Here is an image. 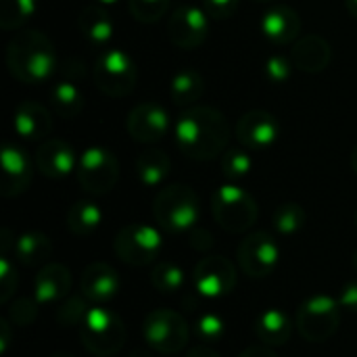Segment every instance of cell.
<instances>
[{"label":"cell","instance_id":"cell-1","mask_svg":"<svg viewBox=\"0 0 357 357\" xmlns=\"http://www.w3.org/2000/svg\"><path fill=\"white\" fill-rule=\"evenodd\" d=\"M230 142V123L213 107H190L176 123L178 149L195 161H211L224 155Z\"/></svg>","mask_w":357,"mask_h":357},{"label":"cell","instance_id":"cell-2","mask_svg":"<svg viewBox=\"0 0 357 357\" xmlns=\"http://www.w3.org/2000/svg\"><path fill=\"white\" fill-rule=\"evenodd\" d=\"M6 67L21 84H44L56 69L54 44L40 29H25L8 42Z\"/></svg>","mask_w":357,"mask_h":357},{"label":"cell","instance_id":"cell-3","mask_svg":"<svg viewBox=\"0 0 357 357\" xmlns=\"http://www.w3.org/2000/svg\"><path fill=\"white\" fill-rule=\"evenodd\" d=\"M153 215L165 232L182 234L197 226L201 218V203L190 186L172 184L155 197Z\"/></svg>","mask_w":357,"mask_h":357},{"label":"cell","instance_id":"cell-4","mask_svg":"<svg viewBox=\"0 0 357 357\" xmlns=\"http://www.w3.org/2000/svg\"><path fill=\"white\" fill-rule=\"evenodd\" d=\"M211 211L218 226L230 234H243L251 230L259 218L255 199L236 184H224L213 192Z\"/></svg>","mask_w":357,"mask_h":357},{"label":"cell","instance_id":"cell-5","mask_svg":"<svg viewBox=\"0 0 357 357\" xmlns=\"http://www.w3.org/2000/svg\"><path fill=\"white\" fill-rule=\"evenodd\" d=\"M128 331L123 320L105 307H90L86 320L79 326L82 345L98 357L115 356L126 343Z\"/></svg>","mask_w":357,"mask_h":357},{"label":"cell","instance_id":"cell-6","mask_svg":"<svg viewBox=\"0 0 357 357\" xmlns=\"http://www.w3.org/2000/svg\"><path fill=\"white\" fill-rule=\"evenodd\" d=\"M94 84L107 96H128L138 82L134 59L121 48H107L94 61Z\"/></svg>","mask_w":357,"mask_h":357},{"label":"cell","instance_id":"cell-7","mask_svg":"<svg viewBox=\"0 0 357 357\" xmlns=\"http://www.w3.org/2000/svg\"><path fill=\"white\" fill-rule=\"evenodd\" d=\"M339 307L341 305L337 299L328 295H314L299 305L295 326L305 341L324 343L339 331L341 324Z\"/></svg>","mask_w":357,"mask_h":357},{"label":"cell","instance_id":"cell-8","mask_svg":"<svg viewBox=\"0 0 357 357\" xmlns=\"http://www.w3.org/2000/svg\"><path fill=\"white\" fill-rule=\"evenodd\" d=\"M77 184L88 195H107L119 180V161L105 146H90L82 153L75 167Z\"/></svg>","mask_w":357,"mask_h":357},{"label":"cell","instance_id":"cell-9","mask_svg":"<svg viewBox=\"0 0 357 357\" xmlns=\"http://www.w3.org/2000/svg\"><path fill=\"white\" fill-rule=\"evenodd\" d=\"M142 335L149 347H153L159 354H180L188 341H190V331L186 320L172 310H155L144 318L142 324Z\"/></svg>","mask_w":357,"mask_h":357},{"label":"cell","instance_id":"cell-10","mask_svg":"<svg viewBox=\"0 0 357 357\" xmlns=\"http://www.w3.org/2000/svg\"><path fill=\"white\" fill-rule=\"evenodd\" d=\"M113 249L123 264L144 268L157 261L161 253V234L146 224H130L117 232Z\"/></svg>","mask_w":357,"mask_h":357},{"label":"cell","instance_id":"cell-11","mask_svg":"<svg viewBox=\"0 0 357 357\" xmlns=\"http://www.w3.org/2000/svg\"><path fill=\"white\" fill-rule=\"evenodd\" d=\"M280 259L278 243L268 232H251L238 245V264L251 278H266L274 272Z\"/></svg>","mask_w":357,"mask_h":357},{"label":"cell","instance_id":"cell-12","mask_svg":"<svg viewBox=\"0 0 357 357\" xmlns=\"http://www.w3.org/2000/svg\"><path fill=\"white\" fill-rule=\"evenodd\" d=\"M195 287L203 297H226L236 289V268L224 255H209L195 268Z\"/></svg>","mask_w":357,"mask_h":357},{"label":"cell","instance_id":"cell-13","mask_svg":"<svg viewBox=\"0 0 357 357\" xmlns=\"http://www.w3.org/2000/svg\"><path fill=\"white\" fill-rule=\"evenodd\" d=\"M209 33V17L203 8L186 4L172 13L167 21V36L172 44L184 50H192L207 40Z\"/></svg>","mask_w":357,"mask_h":357},{"label":"cell","instance_id":"cell-14","mask_svg":"<svg viewBox=\"0 0 357 357\" xmlns=\"http://www.w3.org/2000/svg\"><path fill=\"white\" fill-rule=\"evenodd\" d=\"M126 130L136 142H159L169 132V113L159 102H140L128 113Z\"/></svg>","mask_w":357,"mask_h":357},{"label":"cell","instance_id":"cell-15","mask_svg":"<svg viewBox=\"0 0 357 357\" xmlns=\"http://www.w3.org/2000/svg\"><path fill=\"white\" fill-rule=\"evenodd\" d=\"M280 136V121L274 113L253 109L236 121V138L249 151H266Z\"/></svg>","mask_w":357,"mask_h":357},{"label":"cell","instance_id":"cell-16","mask_svg":"<svg viewBox=\"0 0 357 357\" xmlns=\"http://www.w3.org/2000/svg\"><path fill=\"white\" fill-rule=\"evenodd\" d=\"M0 165H2V184H0L2 195L8 199L23 195L29 188L31 174H33V167H31L27 153L21 146L4 144Z\"/></svg>","mask_w":357,"mask_h":357},{"label":"cell","instance_id":"cell-17","mask_svg":"<svg viewBox=\"0 0 357 357\" xmlns=\"http://www.w3.org/2000/svg\"><path fill=\"white\" fill-rule=\"evenodd\" d=\"M33 161H36L38 172L46 178H52V180H61L77 167L75 153H73L71 144H67L61 138L44 140L38 146Z\"/></svg>","mask_w":357,"mask_h":357},{"label":"cell","instance_id":"cell-18","mask_svg":"<svg viewBox=\"0 0 357 357\" xmlns=\"http://www.w3.org/2000/svg\"><path fill=\"white\" fill-rule=\"evenodd\" d=\"M261 31L270 42L278 46L297 42L301 36V17L295 8L287 4H276L264 13Z\"/></svg>","mask_w":357,"mask_h":357},{"label":"cell","instance_id":"cell-19","mask_svg":"<svg viewBox=\"0 0 357 357\" xmlns=\"http://www.w3.org/2000/svg\"><path fill=\"white\" fill-rule=\"evenodd\" d=\"M79 289L82 295L92 301V303H105L109 299H113L119 291V278L117 272L102 261L90 264L84 272H82V280H79Z\"/></svg>","mask_w":357,"mask_h":357},{"label":"cell","instance_id":"cell-20","mask_svg":"<svg viewBox=\"0 0 357 357\" xmlns=\"http://www.w3.org/2000/svg\"><path fill=\"white\" fill-rule=\"evenodd\" d=\"M333 59V50L331 44L318 36V33H310V36H301L291 52V61L297 69L305 71V73H320L328 67Z\"/></svg>","mask_w":357,"mask_h":357},{"label":"cell","instance_id":"cell-21","mask_svg":"<svg viewBox=\"0 0 357 357\" xmlns=\"http://www.w3.org/2000/svg\"><path fill=\"white\" fill-rule=\"evenodd\" d=\"M71 272L63 264H46L33 278V299L38 303H54L69 297Z\"/></svg>","mask_w":357,"mask_h":357},{"label":"cell","instance_id":"cell-22","mask_svg":"<svg viewBox=\"0 0 357 357\" xmlns=\"http://www.w3.org/2000/svg\"><path fill=\"white\" fill-rule=\"evenodd\" d=\"M13 126H15V132L21 138L33 140V142L46 140L50 136V132H52L50 113L42 105H38L33 100H25L15 109Z\"/></svg>","mask_w":357,"mask_h":357},{"label":"cell","instance_id":"cell-23","mask_svg":"<svg viewBox=\"0 0 357 357\" xmlns=\"http://www.w3.org/2000/svg\"><path fill=\"white\" fill-rule=\"evenodd\" d=\"M77 29L90 46L102 48L111 42L115 25L102 4H88L77 17Z\"/></svg>","mask_w":357,"mask_h":357},{"label":"cell","instance_id":"cell-24","mask_svg":"<svg viewBox=\"0 0 357 357\" xmlns=\"http://www.w3.org/2000/svg\"><path fill=\"white\" fill-rule=\"evenodd\" d=\"M257 339L268 345V347H280L291 341L293 335V324L289 316L280 310H266L253 326Z\"/></svg>","mask_w":357,"mask_h":357},{"label":"cell","instance_id":"cell-25","mask_svg":"<svg viewBox=\"0 0 357 357\" xmlns=\"http://www.w3.org/2000/svg\"><path fill=\"white\" fill-rule=\"evenodd\" d=\"M15 257L21 266L33 268L42 266L52 255V241L42 232H25L19 238H15Z\"/></svg>","mask_w":357,"mask_h":357},{"label":"cell","instance_id":"cell-26","mask_svg":"<svg viewBox=\"0 0 357 357\" xmlns=\"http://www.w3.org/2000/svg\"><path fill=\"white\" fill-rule=\"evenodd\" d=\"M205 94V79L195 69H184L174 75L169 84V96L176 107H197L201 96Z\"/></svg>","mask_w":357,"mask_h":357},{"label":"cell","instance_id":"cell-27","mask_svg":"<svg viewBox=\"0 0 357 357\" xmlns=\"http://www.w3.org/2000/svg\"><path fill=\"white\" fill-rule=\"evenodd\" d=\"M136 176L144 186H159L172 169V161L167 157V153H163L161 149H149L138 153L136 157Z\"/></svg>","mask_w":357,"mask_h":357},{"label":"cell","instance_id":"cell-28","mask_svg":"<svg viewBox=\"0 0 357 357\" xmlns=\"http://www.w3.org/2000/svg\"><path fill=\"white\" fill-rule=\"evenodd\" d=\"M67 230L75 236H88L98 230L102 222V211L92 201H75L67 211Z\"/></svg>","mask_w":357,"mask_h":357},{"label":"cell","instance_id":"cell-29","mask_svg":"<svg viewBox=\"0 0 357 357\" xmlns=\"http://www.w3.org/2000/svg\"><path fill=\"white\" fill-rule=\"evenodd\" d=\"M50 102L56 115L65 117V119H73L75 115H79V111L84 109V94L77 88V84L69 82V79H61L50 88Z\"/></svg>","mask_w":357,"mask_h":357},{"label":"cell","instance_id":"cell-30","mask_svg":"<svg viewBox=\"0 0 357 357\" xmlns=\"http://www.w3.org/2000/svg\"><path fill=\"white\" fill-rule=\"evenodd\" d=\"M151 284L163 295H176L184 289V270L174 261H159L151 272Z\"/></svg>","mask_w":357,"mask_h":357},{"label":"cell","instance_id":"cell-31","mask_svg":"<svg viewBox=\"0 0 357 357\" xmlns=\"http://www.w3.org/2000/svg\"><path fill=\"white\" fill-rule=\"evenodd\" d=\"M36 13V0H0V27L10 31L25 25Z\"/></svg>","mask_w":357,"mask_h":357},{"label":"cell","instance_id":"cell-32","mask_svg":"<svg viewBox=\"0 0 357 357\" xmlns=\"http://www.w3.org/2000/svg\"><path fill=\"white\" fill-rule=\"evenodd\" d=\"M272 226L276 232H280L284 236L297 234L305 226V209L297 203H284L274 211Z\"/></svg>","mask_w":357,"mask_h":357},{"label":"cell","instance_id":"cell-33","mask_svg":"<svg viewBox=\"0 0 357 357\" xmlns=\"http://www.w3.org/2000/svg\"><path fill=\"white\" fill-rule=\"evenodd\" d=\"M253 169V159L251 155L247 153V149H226L224 155H222V174L232 180V182H238V180H245Z\"/></svg>","mask_w":357,"mask_h":357},{"label":"cell","instance_id":"cell-34","mask_svg":"<svg viewBox=\"0 0 357 357\" xmlns=\"http://www.w3.org/2000/svg\"><path fill=\"white\" fill-rule=\"evenodd\" d=\"M88 299L84 295H69L63 299L61 307L56 310V322L61 326H82L86 320L90 307L86 303Z\"/></svg>","mask_w":357,"mask_h":357},{"label":"cell","instance_id":"cell-35","mask_svg":"<svg viewBox=\"0 0 357 357\" xmlns=\"http://www.w3.org/2000/svg\"><path fill=\"white\" fill-rule=\"evenodd\" d=\"M169 8V0H128L130 15L140 23H157Z\"/></svg>","mask_w":357,"mask_h":357},{"label":"cell","instance_id":"cell-36","mask_svg":"<svg viewBox=\"0 0 357 357\" xmlns=\"http://www.w3.org/2000/svg\"><path fill=\"white\" fill-rule=\"evenodd\" d=\"M36 318H38V305L29 297H19L8 310V320L13 326H21V328L29 326Z\"/></svg>","mask_w":357,"mask_h":357},{"label":"cell","instance_id":"cell-37","mask_svg":"<svg viewBox=\"0 0 357 357\" xmlns=\"http://www.w3.org/2000/svg\"><path fill=\"white\" fill-rule=\"evenodd\" d=\"M195 331H197V337H199L205 345H209V343H215V341H220V339L224 337V322H222L220 316L207 314V316L199 318Z\"/></svg>","mask_w":357,"mask_h":357},{"label":"cell","instance_id":"cell-38","mask_svg":"<svg viewBox=\"0 0 357 357\" xmlns=\"http://www.w3.org/2000/svg\"><path fill=\"white\" fill-rule=\"evenodd\" d=\"M17 272L6 255L0 257V301L6 303L17 291Z\"/></svg>","mask_w":357,"mask_h":357},{"label":"cell","instance_id":"cell-39","mask_svg":"<svg viewBox=\"0 0 357 357\" xmlns=\"http://www.w3.org/2000/svg\"><path fill=\"white\" fill-rule=\"evenodd\" d=\"M291 69H293V61H289L282 54H274L266 61V77L272 84H282L291 77Z\"/></svg>","mask_w":357,"mask_h":357},{"label":"cell","instance_id":"cell-40","mask_svg":"<svg viewBox=\"0 0 357 357\" xmlns=\"http://www.w3.org/2000/svg\"><path fill=\"white\" fill-rule=\"evenodd\" d=\"M205 13L213 19H228L236 13L238 0H203Z\"/></svg>","mask_w":357,"mask_h":357},{"label":"cell","instance_id":"cell-41","mask_svg":"<svg viewBox=\"0 0 357 357\" xmlns=\"http://www.w3.org/2000/svg\"><path fill=\"white\" fill-rule=\"evenodd\" d=\"M188 241H190V247L197 249V251H209V249L213 247L211 234H209L207 230H203V228H192Z\"/></svg>","mask_w":357,"mask_h":357},{"label":"cell","instance_id":"cell-42","mask_svg":"<svg viewBox=\"0 0 357 357\" xmlns=\"http://www.w3.org/2000/svg\"><path fill=\"white\" fill-rule=\"evenodd\" d=\"M339 305L357 314V280L347 282V284L343 287L341 297H339Z\"/></svg>","mask_w":357,"mask_h":357},{"label":"cell","instance_id":"cell-43","mask_svg":"<svg viewBox=\"0 0 357 357\" xmlns=\"http://www.w3.org/2000/svg\"><path fill=\"white\" fill-rule=\"evenodd\" d=\"M238 357H278L274 354V349L272 347H268V345H251V347H247L243 354Z\"/></svg>","mask_w":357,"mask_h":357},{"label":"cell","instance_id":"cell-44","mask_svg":"<svg viewBox=\"0 0 357 357\" xmlns=\"http://www.w3.org/2000/svg\"><path fill=\"white\" fill-rule=\"evenodd\" d=\"M186 357H220L209 345H197V347H190Z\"/></svg>","mask_w":357,"mask_h":357},{"label":"cell","instance_id":"cell-45","mask_svg":"<svg viewBox=\"0 0 357 357\" xmlns=\"http://www.w3.org/2000/svg\"><path fill=\"white\" fill-rule=\"evenodd\" d=\"M8 328H10V320H0V331H2V339H0V349L6 351L8 347Z\"/></svg>","mask_w":357,"mask_h":357},{"label":"cell","instance_id":"cell-46","mask_svg":"<svg viewBox=\"0 0 357 357\" xmlns=\"http://www.w3.org/2000/svg\"><path fill=\"white\" fill-rule=\"evenodd\" d=\"M345 6H347V10L357 19V0H345Z\"/></svg>","mask_w":357,"mask_h":357},{"label":"cell","instance_id":"cell-47","mask_svg":"<svg viewBox=\"0 0 357 357\" xmlns=\"http://www.w3.org/2000/svg\"><path fill=\"white\" fill-rule=\"evenodd\" d=\"M351 167H354V172L357 174V146L354 149V153H351Z\"/></svg>","mask_w":357,"mask_h":357},{"label":"cell","instance_id":"cell-48","mask_svg":"<svg viewBox=\"0 0 357 357\" xmlns=\"http://www.w3.org/2000/svg\"><path fill=\"white\" fill-rule=\"evenodd\" d=\"M50 357H75V356H71V354H67V351H56V354H52Z\"/></svg>","mask_w":357,"mask_h":357},{"label":"cell","instance_id":"cell-49","mask_svg":"<svg viewBox=\"0 0 357 357\" xmlns=\"http://www.w3.org/2000/svg\"><path fill=\"white\" fill-rule=\"evenodd\" d=\"M351 264H354V268H356V272H357V251L354 253V259H351Z\"/></svg>","mask_w":357,"mask_h":357},{"label":"cell","instance_id":"cell-50","mask_svg":"<svg viewBox=\"0 0 357 357\" xmlns=\"http://www.w3.org/2000/svg\"><path fill=\"white\" fill-rule=\"evenodd\" d=\"M115 0H98V4H113Z\"/></svg>","mask_w":357,"mask_h":357},{"label":"cell","instance_id":"cell-51","mask_svg":"<svg viewBox=\"0 0 357 357\" xmlns=\"http://www.w3.org/2000/svg\"><path fill=\"white\" fill-rule=\"evenodd\" d=\"M356 226H357V213H356Z\"/></svg>","mask_w":357,"mask_h":357},{"label":"cell","instance_id":"cell-52","mask_svg":"<svg viewBox=\"0 0 357 357\" xmlns=\"http://www.w3.org/2000/svg\"><path fill=\"white\" fill-rule=\"evenodd\" d=\"M259 2H266V0H259Z\"/></svg>","mask_w":357,"mask_h":357}]
</instances>
